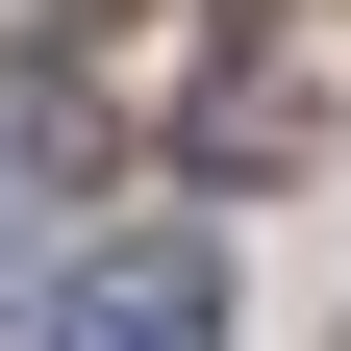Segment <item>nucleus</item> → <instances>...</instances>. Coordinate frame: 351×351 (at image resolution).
<instances>
[{"instance_id":"f257e3e1","label":"nucleus","mask_w":351,"mask_h":351,"mask_svg":"<svg viewBox=\"0 0 351 351\" xmlns=\"http://www.w3.org/2000/svg\"><path fill=\"white\" fill-rule=\"evenodd\" d=\"M51 351H226V251L201 226H101L51 276Z\"/></svg>"}]
</instances>
